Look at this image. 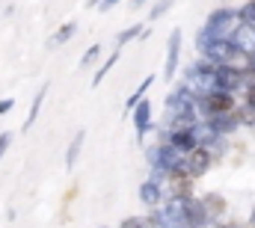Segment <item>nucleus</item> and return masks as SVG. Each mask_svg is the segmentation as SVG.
I'll return each instance as SVG.
<instances>
[{"label": "nucleus", "mask_w": 255, "mask_h": 228, "mask_svg": "<svg viewBox=\"0 0 255 228\" xmlns=\"http://www.w3.org/2000/svg\"><path fill=\"white\" fill-rule=\"evenodd\" d=\"M238 9H229V6H220L208 15V21L202 24V30H196V51H202L208 42L214 39H229L232 30L238 27Z\"/></svg>", "instance_id": "1"}, {"label": "nucleus", "mask_w": 255, "mask_h": 228, "mask_svg": "<svg viewBox=\"0 0 255 228\" xmlns=\"http://www.w3.org/2000/svg\"><path fill=\"white\" fill-rule=\"evenodd\" d=\"M235 107H238L235 92H226V89H211V92H205V95L196 98V113H205L208 118L232 113Z\"/></svg>", "instance_id": "2"}, {"label": "nucleus", "mask_w": 255, "mask_h": 228, "mask_svg": "<svg viewBox=\"0 0 255 228\" xmlns=\"http://www.w3.org/2000/svg\"><path fill=\"white\" fill-rule=\"evenodd\" d=\"M211 163H214V151L205 148V145H193L190 151L184 154V172L190 178H202L205 172L211 169Z\"/></svg>", "instance_id": "3"}, {"label": "nucleus", "mask_w": 255, "mask_h": 228, "mask_svg": "<svg viewBox=\"0 0 255 228\" xmlns=\"http://www.w3.org/2000/svg\"><path fill=\"white\" fill-rule=\"evenodd\" d=\"M178 62H181V30H178V27H172L169 42H166V62H163V77H166V83H172V80H175Z\"/></svg>", "instance_id": "4"}, {"label": "nucleus", "mask_w": 255, "mask_h": 228, "mask_svg": "<svg viewBox=\"0 0 255 228\" xmlns=\"http://www.w3.org/2000/svg\"><path fill=\"white\" fill-rule=\"evenodd\" d=\"M163 184L169 187V196H175V199H190L193 196V178L184 169H169L163 175Z\"/></svg>", "instance_id": "5"}, {"label": "nucleus", "mask_w": 255, "mask_h": 228, "mask_svg": "<svg viewBox=\"0 0 255 228\" xmlns=\"http://www.w3.org/2000/svg\"><path fill=\"white\" fill-rule=\"evenodd\" d=\"M128 113H130V118H133V130H136V136L142 139V136L148 133V124H151V101H148V98H139Z\"/></svg>", "instance_id": "6"}, {"label": "nucleus", "mask_w": 255, "mask_h": 228, "mask_svg": "<svg viewBox=\"0 0 255 228\" xmlns=\"http://www.w3.org/2000/svg\"><path fill=\"white\" fill-rule=\"evenodd\" d=\"M229 42H232L235 48H241V51L253 54V51H255V24H247V21H238V27L232 30Z\"/></svg>", "instance_id": "7"}, {"label": "nucleus", "mask_w": 255, "mask_h": 228, "mask_svg": "<svg viewBox=\"0 0 255 228\" xmlns=\"http://www.w3.org/2000/svg\"><path fill=\"white\" fill-rule=\"evenodd\" d=\"M163 142H169L172 148H178V151H190L193 145H196V136H193V127H169L166 133H163Z\"/></svg>", "instance_id": "8"}, {"label": "nucleus", "mask_w": 255, "mask_h": 228, "mask_svg": "<svg viewBox=\"0 0 255 228\" xmlns=\"http://www.w3.org/2000/svg\"><path fill=\"white\" fill-rule=\"evenodd\" d=\"M139 202L148 208V211H154L160 202H163V184H157V181H142V187H139Z\"/></svg>", "instance_id": "9"}, {"label": "nucleus", "mask_w": 255, "mask_h": 228, "mask_svg": "<svg viewBox=\"0 0 255 228\" xmlns=\"http://www.w3.org/2000/svg\"><path fill=\"white\" fill-rule=\"evenodd\" d=\"M83 142H86V130H77V133L71 136L68 148H65V169H74V166H77V157H80V151H83Z\"/></svg>", "instance_id": "10"}, {"label": "nucleus", "mask_w": 255, "mask_h": 228, "mask_svg": "<svg viewBox=\"0 0 255 228\" xmlns=\"http://www.w3.org/2000/svg\"><path fill=\"white\" fill-rule=\"evenodd\" d=\"M202 205H205V211H208L211 220H220V217L226 214V199H223L220 193H208V196H202Z\"/></svg>", "instance_id": "11"}, {"label": "nucleus", "mask_w": 255, "mask_h": 228, "mask_svg": "<svg viewBox=\"0 0 255 228\" xmlns=\"http://www.w3.org/2000/svg\"><path fill=\"white\" fill-rule=\"evenodd\" d=\"M119 228H160V223H157V214L151 211V214H142V217H125L119 223Z\"/></svg>", "instance_id": "12"}, {"label": "nucleus", "mask_w": 255, "mask_h": 228, "mask_svg": "<svg viewBox=\"0 0 255 228\" xmlns=\"http://www.w3.org/2000/svg\"><path fill=\"white\" fill-rule=\"evenodd\" d=\"M45 98H48V86H39V92H36V98H33V104H30V113H27V118H24V130H30L33 121L39 118V110H42Z\"/></svg>", "instance_id": "13"}, {"label": "nucleus", "mask_w": 255, "mask_h": 228, "mask_svg": "<svg viewBox=\"0 0 255 228\" xmlns=\"http://www.w3.org/2000/svg\"><path fill=\"white\" fill-rule=\"evenodd\" d=\"M74 33H77V21H65L63 27H60V30H57L54 36H51L48 48H57V45H65V42H68V39H71Z\"/></svg>", "instance_id": "14"}, {"label": "nucleus", "mask_w": 255, "mask_h": 228, "mask_svg": "<svg viewBox=\"0 0 255 228\" xmlns=\"http://www.w3.org/2000/svg\"><path fill=\"white\" fill-rule=\"evenodd\" d=\"M116 62H119V48H116V51L107 57V62H101V65H98V71L92 74V86H101V80H104V77L113 71V65H116Z\"/></svg>", "instance_id": "15"}, {"label": "nucleus", "mask_w": 255, "mask_h": 228, "mask_svg": "<svg viewBox=\"0 0 255 228\" xmlns=\"http://www.w3.org/2000/svg\"><path fill=\"white\" fill-rule=\"evenodd\" d=\"M148 86H154V74H148V77H145V80H142V83H139V86L133 89V95H130V98L125 101V110H130V107H133V104H136L139 98H145V92H148Z\"/></svg>", "instance_id": "16"}, {"label": "nucleus", "mask_w": 255, "mask_h": 228, "mask_svg": "<svg viewBox=\"0 0 255 228\" xmlns=\"http://www.w3.org/2000/svg\"><path fill=\"white\" fill-rule=\"evenodd\" d=\"M142 27H145V24H130V27H125V30H122L119 36H116V48L122 51V48H125L130 39H136V36L142 33Z\"/></svg>", "instance_id": "17"}, {"label": "nucleus", "mask_w": 255, "mask_h": 228, "mask_svg": "<svg viewBox=\"0 0 255 228\" xmlns=\"http://www.w3.org/2000/svg\"><path fill=\"white\" fill-rule=\"evenodd\" d=\"M169 9H172V0H157V3L148 9V15H145V18H148V21H157V18H163Z\"/></svg>", "instance_id": "18"}, {"label": "nucleus", "mask_w": 255, "mask_h": 228, "mask_svg": "<svg viewBox=\"0 0 255 228\" xmlns=\"http://www.w3.org/2000/svg\"><path fill=\"white\" fill-rule=\"evenodd\" d=\"M98 54H101V45H89V48H86V54L80 57V71H83V68H92V65H95V59H98Z\"/></svg>", "instance_id": "19"}, {"label": "nucleus", "mask_w": 255, "mask_h": 228, "mask_svg": "<svg viewBox=\"0 0 255 228\" xmlns=\"http://www.w3.org/2000/svg\"><path fill=\"white\" fill-rule=\"evenodd\" d=\"M238 18L247 21V24H255V0H247V3L238 9Z\"/></svg>", "instance_id": "20"}, {"label": "nucleus", "mask_w": 255, "mask_h": 228, "mask_svg": "<svg viewBox=\"0 0 255 228\" xmlns=\"http://www.w3.org/2000/svg\"><path fill=\"white\" fill-rule=\"evenodd\" d=\"M9 145H12V133L6 130V133H0V160L6 157V151H9Z\"/></svg>", "instance_id": "21"}, {"label": "nucleus", "mask_w": 255, "mask_h": 228, "mask_svg": "<svg viewBox=\"0 0 255 228\" xmlns=\"http://www.w3.org/2000/svg\"><path fill=\"white\" fill-rule=\"evenodd\" d=\"M119 3H122V0H98V3H95V6H98V9H101V12H110V9H116V6H119Z\"/></svg>", "instance_id": "22"}, {"label": "nucleus", "mask_w": 255, "mask_h": 228, "mask_svg": "<svg viewBox=\"0 0 255 228\" xmlns=\"http://www.w3.org/2000/svg\"><path fill=\"white\" fill-rule=\"evenodd\" d=\"M12 107H15V101H12V98H3V101H0V115L12 113Z\"/></svg>", "instance_id": "23"}, {"label": "nucleus", "mask_w": 255, "mask_h": 228, "mask_svg": "<svg viewBox=\"0 0 255 228\" xmlns=\"http://www.w3.org/2000/svg\"><path fill=\"white\" fill-rule=\"evenodd\" d=\"M250 226L255 228V208H253V214H250Z\"/></svg>", "instance_id": "24"}, {"label": "nucleus", "mask_w": 255, "mask_h": 228, "mask_svg": "<svg viewBox=\"0 0 255 228\" xmlns=\"http://www.w3.org/2000/svg\"><path fill=\"white\" fill-rule=\"evenodd\" d=\"M253 68H255V51H253Z\"/></svg>", "instance_id": "25"}, {"label": "nucleus", "mask_w": 255, "mask_h": 228, "mask_svg": "<svg viewBox=\"0 0 255 228\" xmlns=\"http://www.w3.org/2000/svg\"><path fill=\"white\" fill-rule=\"evenodd\" d=\"M101 228H107V226H101Z\"/></svg>", "instance_id": "26"}]
</instances>
